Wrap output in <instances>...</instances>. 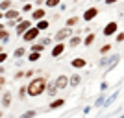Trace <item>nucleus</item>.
<instances>
[{"label": "nucleus", "mask_w": 124, "mask_h": 118, "mask_svg": "<svg viewBox=\"0 0 124 118\" xmlns=\"http://www.w3.org/2000/svg\"><path fill=\"white\" fill-rule=\"evenodd\" d=\"M46 83H48L46 76H37V77H31L30 83L26 85V87H28V96H31V98L41 96V94L46 90Z\"/></svg>", "instance_id": "nucleus-1"}, {"label": "nucleus", "mask_w": 124, "mask_h": 118, "mask_svg": "<svg viewBox=\"0 0 124 118\" xmlns=\"http://www.w3.org/2000/svg\"><path fill=\"white\" fill-rule=\"evenodd\" d=\"M120 61V56L119 54H111V56H102L100 57V63H98V67L104 68L106 72H109L111 68H115L117 65H119Z\"/></svg>", "instance_id": "nucleus-2"}, {"label": "nucleus", "mask_w": 124, "mask_h": 118, "mask_svg": "<svg viewBox=\"0 0 124 118\" xmlns=\"http://www.w3.org/2000/svg\"><path fill=\"white\" fill-rule=\"evenodd\" d=\"M39 35H41V30L33 24V26H30V28H28V30L21 35V39H22L24 42H35L37 39H39Z\"/></svg>", "instance_id": "nucleus-3"}, {"label": "nucleus", "mask_w": 124, "mask_h": 118, "mask_svg": "<svg viewBox=\"0 0 124 118\" xmlns=\"http://www.w3.org/2000/svg\"><path fill=\"white\" fill-rule=\"evenodd\" d=\"M119 31V22L117 21H109L108 24L102 28V33H104V37H113L115 33Z\"/></svg>", "instance_id": "nucleus-4"}, {"label": "nucleus", "mask_w": 124, "mask_h": 118, "mask_svg": "<svg viewBox=\"0 0 124 118\" xmlns=\"http://www.w3.org/2000/svg\"><path fill=\"white\" fill-rule=\"evenodd\" d=\"M98 13H100V9L96 7V6H91V7H87V9L83 11V15H82V19L85 22H91V21H94L96 17H98Z\"/></svg>", "instance_id": "nucleus-5"}, {"label": "nucleus", "mask_w": 124, "mask_h": 118, "mask_svg": "<svg viewBox=\"0 0 124 118\" xmlns=\"http://www.w3.org/2000/svg\"><path fill=\"white\" fill-rule=\"evenodd\" d=\"M70 35H72V28H69V26H63L61 30H57V31H56L54 39H56V42H61V41H65V39H69Z\"/></svg>", "instance_id": "nucleus-6"}, {"label": "nucleus", "mask_w": 124, "mask_h": 118, "mask_svg": "<svg viewBox=\"0 0 124 118\" xmlns=\"http://www.w3.org/2000/svg\"><path fill=\"white\" fill-rule=\"evenodd\" d=\"M30 26H33V24H31V19H21V21L17 22V26H15V33L21 37L22 33L30 28Z\"/></svg>", "instance_id": "nucleus-7"}, {"label": "nucleus", "mask_w": 124, "mask_h": 118, "mask_svg": "<svg viewBox=\"0 0 124 118\" xmlns=\"http://www.w3.org/2000/svg\"><path fill=\"white\" fill-rule=\"evenodd\" d=\"M65 50H67V44L65 42H56L54 46H52V50H50V56L54 57V59H57V57H61L63 54H65Z\"/></svg>", "instance_id": "nucleus-8"}, {"label": "nucleus", "mask_w": 124, "mask_h": 118, "mask_svg": "<svg viewBox=\"0 0 124 118\" xmlns=\"http://www.w3.org/2000/svg\"><path fill=\"white\" fill-rule=\"evenodd\" d=\"M4 19L6 21H21L22 17H21V9H15V7H9L8 11H4Z\"/></svg>", "instance_id": "nucleus-9"}, {"label": "nucleus", "mask_w": 124, "mask_h": 118, "mask_svg": "<svg viewBox=\"0 0 124 118\" xmlns=\"http://www.w3.org/2000/svg\"><path fill=\"white\" fill-rule=\"evenodd\" d=\"M30 19H31V22H37V21H41V19H46V9H45V7H33V11L30 13Z\"/></svg>", "instance_id": "nucleus-10"}, {"label": "nucleus", "mask_w": 124, "mask_h": 118, "mask_svg": "<svg viewBox=\"0 0 124 118\" xmlns=\"http://www.w3.org/2000/svg\"><path fill=\"white\" fill-rule=\"evenodd\" d=\"M54 81H56L57 90H65V89L69 87V76H65V74H59V76H57Z\"/></svg>", "instance_id": "nucleus-11"}, {"label": "nucleus", "mask_w": 124, "mask_h": 118, "mask_svg": "<svg viewBox=\"0 0 124 118\" xmlns=\"http://www.w3.org/2000/svg\"><path fill=\"white\" fill-rule=\"evenodd\" d=\"M119 94H120V90H119V89H117V90H113V92H111L108 98H106V100H104V105H102V107H106V109H108V107H111V105H113V103L117 102Z\"/></svg>", "instance_id": "nucleus-12"}, {"label": "nucleus", "mask_w": 124, "mask_h": 118, "mask_svg": "<svg viewBox=\"0 0 124 118\" xmlns=\"http://www.w3.org/2000/svg\"><path fill=\"white\" fill-rule=\"evenodd\" d=\"M70 67L76 68V70H82V68L87 67V61L83 57H74V59H70Z\"/></svg>", "instance_id": "nucleus-13"}, {"label": "nucleus", "mask_w": 124, "mask_h": 118, "mask_svg": "<svg viewBox=\"0 0 124 118\" xmlns=\"http://www.w3.org/2000/svg\"><path fill=\"white\" fill-rule=\"evenodd\" d=\"M82 41H83V39H82V35H80V33L76 31L74 35H70V37H69V46H70V48H78L80 44H82Z\"/></svg>", "instance_id": "nucleus-14"}, {"label": "nucleus", "mask_w": 124, "mask_h": 118, "mask_svg": "<svg viewBox=\"0 0 124 118\" xmlns=\"http://www.w3.org/2000/svg\"><path fill=\"white\" fill-rule=\"evenodd\" d=\"M45 92H46L50 98H56L57 96V87H56V81H54V79L46 83V90H45Z\"/></svg>", "instance_id": "nucleus-15"}, {"label": "nucleus", "mask_w": 124, "mask_h": 118, "mask_svg": "<svg viewBox=\"0 0 124 118\" xmlns=\"http://www.w3.org/2000/svg\"><path fill=\"white\" fill-rule=\"evenodd\" d=\"M80 83H82V74H72V76L69 77V87L70 89L80 87Z\"/></svg>", "instance_id": "nucleus-16"}, {"label": "nucleus", "mask_w": 124, "mask_h": 118, "mask_svg": "<svg viewBox=\"0 0 124 118\" xmlns=\"http://www.w3.org/2000/svg\"><path fill=\"white\" fill-rule=\"evenodd\" d=\"M63 105H65V100H63V98H54V100L48 103V109H50V111H56V109H61Z\"/></svg>", "instance_id": "nucleus-17"}, {"label": "nucleus", "mask_w": 124, "mask_h": 118, "mask_svg": "<svg viewBox=\"0 0 124 118\" xmlns=\"http://www.w3.org/2000/svg\"><path fill=\"white\" fill-rule=\"evenodd\" d=\"M11 98H13V94H11L9 90H4V94H2V102H0L4 109L11 107Z\"/></svg>", "instance_id": "nucleus-18"}, {"label": "nucleus", "mask_w": 124, "mask_h": 118, "mask_svg": "<svg viewBox=\"0 0 124 118\" xmlns=\"http://www.w3.org/2000/svg\"><path fill=\"white\" fill-rule=\"evenodd\" d=\"M26 54H28V48H26V46H19V48L13 50V57H15V59H22Z\"/></svg>", "instance_id": "nucleus-19"}, {"label": "nucleus", "mask_w": 124, "mask_h": 118, "mask_svg": "<svg viewBox=\"0 0 124 118\" xmlns=\"http://www.w3.org/2000/svg\"><path fill=\"white\" fill-rule=\"evenodd\" d=\"M94 39H96V35H94L93 31H89L87 35L83 37V41H82V42H83V46H85V48H89V46H91V44L94 42Z\"/></svg>", "instance_id": "nucleus-20"}, {"label": "nucleus", "mask_w": 124, "mask_h": 118, "mask_svg": "<svg viewBox=\"0 0 124 118\" xmlns=\"http://www.w3.org/2000/svg\"><path fill=\"white\" fill-rule=\"evenodd\" d=\"M35 26H37L41 31H46L48 28H50V21H48V19H41V21L35 22Z\"/></svg>", "instance_id": "nucleus-21"}, {"label": "nucleus", "mask_w": 124, "mask_h": 118, "mask_svg": "<svg viewBox=\"0 0 124 118\" xmlns=\"http://www.w3.org/2000/svg\"><path fill=\"white\" fill-rule=\"evenodd\" d=\"M11 37V31L8 30V28H4V30H0V42H8Z\"/></svg>", "instance_id": "nucleus-22"}, {"label": "nucleus", "mask_w": 124, "mask_h": 118, "mask_svg": "<svg viewBox=\"0 0 124 118\" xmlns=\"http://www.w3.org/2000/svg\"><path fill=\"white\" fill-rule=\"evenodd\" d=\"M45 48H46V46H43L41 42H31L30 52H39V54H43V52H45Z\"/></svg>", "instance_id": "nucleus-23"}, {"label": "nucleus", "mask_w": 124, "mask_h": 118, "mask_svg": "<svg viewBox=\"0 0 124 118\" xmlns=\"http://www.w3.org/2000/svg\"><path fill=\"white\" fill-rule=\"evenodd\" d=\"M43 57V54H39V52H30L28 54V61H31V63H37L39 59Z\"/></svg>", "instance_id": "nucleus-24"}, {"label": "nucleus", "mask_w": 124, "mask_h": 118, "mask_svg": "<svg viewBox=\"0 0 124 118\" xmlns=\"http://www.w3.org/2000/svg\"><path fill=\"white\" fill-rule=\"evenodd\" d=\"M104 100H106V90H102V92H100V96L94 100L93 105H94V107H102V105H104Z\"/></svg>", "instance_id": "nucleus-25"}, {"label": "nucleus", "mask_w": 124, "mask_h": 118, "mask_svg": "<svg viewBox=\"0 0 124 118\" xmlns=\"http://www.w3.org/2000/svg\"><path fill=\"white\" fill-rule=\"evenodd\" d=\"M111 48H113V44H109V42L102 44V46H100V56H108L109 52H111Z\"/></svg>", "instance_id": "nucleus-26"}, {"label": "nucleus", "mask_w": 124, "mask_h": 118, "mask_svg": "<svg viewBox=\"0 0 124 118\" xmlns=\"http://www.w3.org/2000/svg\"><path fill=\"white\" fill-rule=\"evenodd\" d=\"M31 11H33V4H31V2H22L21 13H31Z\"/></svg>", "instance_id": "nucleus-27"}, {"label": "nucleus", "mask_w": 124, "mask_h": 118, "mask_svg": "<svg viewBox=\"0 0 124 118\" xmlns=\"http://www.w3.org/2000/svg\"><path fill=\"white\" fill-rule=\"evenodd\" d=\"M78 21H80V17H69L67 19V22H65V26H69V28H74V26L78 24Z\"/></svg>", "instance_id": "nucleus-28"}, {"label": "nucleus", "mask_w": 124, "mask_h": 118, "mask_svg": "<svg viewBox=\"0 0 124 118\" xmlns=\"http://www.w3.org/2000/svg\"><path fill=\"white\" fill-rule=\"evenodd\" d=\"M43 4H45V7H57L61 4V0H43Z\"/></svg>", "instance_id": "nucleus-29"}, {"label": "nucleus", "mask_w": 124, "mask_h": 118, "mask_svg": "<svg viewBox=\"0 0 124 118\" xmlns=\"http://www.w3.org/2000/svg\"><path fill=\"white\" fill-rule=\"evenodd\" d=\"M9 7H13V2H11V0H2V2H0V9L2 11H8Z\"/></svg>", "instance_id": "nucleus-30"}, {"label": "nucleus", "mask_w": 124, "mask_h": 118, "mask_svg": "<svg viewBox=\"0 0 124 118\" xmlns=\"http://www.w3.org/2000/svg\"><path fill=\"white\" fill-rule=\"evenodd\" d=\"M35 114H37V111L30 109V111H26V113H22V114H21V118H35Z\"/></svg>", "instance_id": "nucleus-31"}, {"label": "nucleus", "mask_w": 124, "mask_h": 118, "mask_svg": "<svg viewBox=\"0 0 124 118\" xmlns=\"http://www.w3.org/2000/svg\"><path fill=\"white\" fill-rule=\"evenodd\" d=\"M26 94H28V87L24 85V87H21V89H19V98H21V100H24V98H26Z\"/></svg>", "instance_id": "nucleus-32"}, {"label": "nucleus", "mask_w": 124, "mask_h": 118, "mask_svg": "<svg viewBox=\"0 0 124 118\" xmlns=\"http://www.w3.org/2000/svg\"><path fill=\"white\" fill-rule=\"evenodd\" d=\"M115 41L117 42H124V31H117V33H115Z\"/></svg>", "instance_id": "nucleus-33"}, {"label": "nucleus", "mask_w": 124, "mask_h": 118, "mask_svg": "<svg viewBox=\"0 0 124 118\" xmlns=\"http://www.w3.org/2000/svg\"><path fill=\"white\" fill-rule=\"evenodd\" d=\"M4 87H6V77L4 74H0V92H4Z\"/></svg>", "instance_id": "nucleus-34"}, {"label": "nucleus", "mask_w": 124, "mask_h": 118, "mask_svg": "<svg viewBox=\"0 0 124 118\" xmlns=\"http://www.w3.org/2000/svg\"><path fill=\"white\" fill-rule=\"evenodd\" d=\"M8 57H9V56H8V52H0V65L8 61Z\"/></svg>", "instance_id": "nucleus-35"}, {"label": "nucleus", "mask_w": 124, "mask_h": 118, "mask_svg": "<svg viewBox=\"0 0 124 118\" xmlns=\"http://www.w3.org/2000/svg\"><path fill=\"white\" fill-rule=\"evenodd\" d=\"M22 77H24V72H22V70H19V72L15 74V76H13V79H22Z\"/></svg>", "instance_id": "nucleus-36"}, {"label": "nucleus", "mask_w": 124, "mask_h": 118, "mask_svg": "<svg viewBox=\"0 0 124 118\" xmlns=\"http://www.w3.org/2000/svg\"><path fill=\"white\" fill-rule=\"evenodd\" d=\"M50 41H52L50 37H45V39L41 41V44H43V46H48V44H50Z\"/></svg>", "instance_id": "nucleus-37"}, {"label": "nucleus", "mask_w": 124, "mask_h": 118, "mask_svg": "<svg viewBox=\"0 0 124 118\" xmlns=\"http://www.w3.org/2000/svg\"><path fill=\"white\" fill-rule=\"evenodd\" d=\"M108 87H109V85H108V81H102V83H100V92H102V90H106Z\"/></svg>", "instance_id": "nucleus-38"}, {"label": "nucleus", "mask_w": 124, "mask_h": 118, "mask_svg": "<svg viewBox=\"0 0 124 118\" xmlns=\"http://www.w3.org/2000/svg\"><path fill=\"white\" fill-rule=\"evenodd\" d=\"M31 2H33V4H35V7H43V0H31Z\"/></svg>", "instance_id": "nucleus-39"}, {"label": "nucleus", "mask_w": 124, "mask_h": 118, "mask_svg": "<svg viewBox=\"0 0 124 118\" xmlns=\"http://www.w3.org/2000/svg\"><path fill=\"white\" fill-rule=\"evenodd\" d=\"M117 2H119V0H104L106 6H113V4H117Z\"/></svg>", "instance_id": "nucleus-40"}, {"label": "nucleus", "mask_w": 124, "mask_h": 118, "mask_svg": "<svg viewBox=\"0 0 124 118\" xmlns=\"http://www.w3.org/2000/svg\"><path fill=\"white\" fill-rule=\"evenodd\" d=\"M91 109H93L91 105H87V107H83V114H89V113H91Z\"/></svg>", "instance_id": "nucleus-41"}, {"label": "nucleus", "mask_w": 124, "mask_h": 118, "mask_svg": "<svg viewBox=\"0 0 124 118\" xmlns=\"http://www.w3.org/2000/svg\"><path fill=\"white\" fill-rule=\"evenodd\" d=\"M31 76H33V70H26L24 72V77H31Z\"/></svg>", "instance_id": "nucleus-42"}, {"label": "nucleus", "mask_w": 124, "mask_h": 118, "mask_svg": "<svg viewBox=\"0 0 124 118\" xmlns=\"http://www.w3.org/2000/svg\"><path fill=\"white\" fill-rule=\"evenodd\" d=\"M0 21H4V11L0 9Z\"/></svg>", "instance_id": "nucleus-43"}, {"label": "nucleus", "mask_w": 124, "mask_h": 118, "mask_svg": "<svg viewBox=\"0 0 124 118\" xmlns=\"http://www.w3.org/2000/svg\"><path fill=\"white\" fill-rule=\"evenodd\" d=\"M4 28H6V24H4L2 21H0V30H4Z\"/></svg>", "instance_id": "nucleus-44"}, {"label": "nucleus", "mask_w": 124, "mask_h": 118, "mask_svg": "<svg viewBox=\"0 0 124 118\" xmlns=\"http://www.w3.org/2000/svg\"><path fill=\"white\" fill-rule=\"evenodd\" d=\"M4 72H6V70H4V67H2V65H0V74H4Z\"/></svg>", "instance_id": "nucleus-45"}, {"label": "nucleus", "mask_w": 124, "mask_h": 118, "mask_svg": "<svg viewBox=\"0 0 124 118\" xmlns=\"http://www.w3.org/2000/svg\"><path fill=\"white\" fill-rule=\"evenodd\" d=\"M21 2H31V0H21Z\"/></svg>", "instance_id": "nucleus-46"}, {"label": "nucleus", "mask_w": 124, "mask_h": 118, "mask_svg": "<svg viewBox=\"0 0 124 118\" xmlns=\"http://www.w3.org/2000/svg\"><path fill=\"white\" fill-rule=\"evenodd\" d=\"M0 52H4V46H0Z\"/></svg>", "instance_id": "nucleus-47"}, {"label": "nucleus", "mask_w": 124, "mask_h": 118, "mask_svg": "<svg viewBox=\"0 0 124 118\" xmlns=\"http://www.w3.org/2000/svg\"><path fill=\"white\" fill-rule=\"evenodd\" d=\"M120 118H124V114H122V116H120Z\"/></svg>", "instance_id": "nucleus-48"}, {"label": "nucleus", "mask_w": 124, "mask_h": 118, "mask_svg": "<svg viewBox=\"0 0 124 118\" xmlns=\"http://www.w3.org/2000/svg\"><path fill=\"white\" fill-rule=\"evenodd\" d=\"M122 17H124V11H122Z\"/></svg>", "instance_id": "nucleus-49"}]
</instances>
